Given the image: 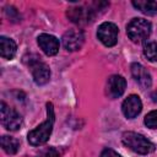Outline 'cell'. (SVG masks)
<instances>
[{
  "label": "cell",
  "mask_w": 157,
  "mask_h": 157,
  "mask_svg": "<svg viewBox=\"0 0 157 157\" xmlns=\"http://www.w3.org/2000/svg\"><path fill=\"white\" fill-rule=\"evenodd\" d=\"M17 47L16 43L7 37L1 36L0 37V54L4 59H12L16 54Z\"/></svg>",
  "instance_id": "cell-13"
},
{
  "label": "cell",
  "mask_w": 157,
  "mask_h": 157,
  "mask_svg": "<svg viewBox=\"0 0 157 157\" xmlns=\"http://www.w3.org/2000/svg\"><path fill=\"white\" fill-rule=\"evenodd\" d=\"M151 98H152V101H153L155 103H157V90H155V91L151 93Z\"/></svg>",
  "instance_id": "cell-20"
},
{
  "label": "cell",
  "mask_w": 157,
  "mask_h": 157,
  "mask_svg": "<svg viewBox=\"0 0 157 157\" xmlns=\"http://www.w3.org/2000/svg\"><path fill=\"white\" fill-rule=\"evenodd\" d=\"M101 157H121V156L112 148H104L101 153Z\"/></svg>",
  "instance_id": "cell-19"
},
{
  "label": "cell",
  "mask_w": 157,
  "mask_h": 157,
  "mask_svg": "<svg viewBox=\"0 0 157 157\" xmlns=\"http://www.w3.org/2000/svg\"><path fill=\"white\" fill-rule=\"evenodd\" d=\"M126 87V81L120 75H112L107 81V94L110 98L120 97Z\"/></svg>",
  "instance_id": "cell-10"
},
{
  "label": "cell",
  "mask_w": 157,
  "mask_h": 157,
  "mask_svg": "<svg viewBox=\"0 0 157 157\" xmlns=\"http://www.w3.org/2000/svg\"><path fill=\"white\" fill-rule=\"evenodd\" d=\"M144 55L148 61H157V43L153 40H147L144 43Z\"/></svg>",
  "instance_id": "cell-16"
},
{
  "label": "cell",
  "mask_w": 157,
  "mask_h": 157,
  "mask_svg": "<svg viewBox=\"0 0 157 157\" xmlns=\"http://www.w3.org/2000/svg\"><path fill=\"white\" fill-rule=\"evenodd\" d=\"M131 4L135 9H137L139 11H141L145 15L153 16L157 13V2L156 1H152V0H137L136 1V0H134Z\"/></svg>",
  "instance_id": "cell-14"
},
{
  "label": "cell",
  "mask_w": 157,
  "mask_h": 157,
  "mask_svg": "<svg viewBox=\"0 0 157 157\" xmlns=\"http://www.w3.org/2000/svg\"><path fill=\"white\" fill-rule=\"evenodd\" d=\"M0 110H1V124L5 129L10 131H16L21 128L22 125V117L21 114L7 105L5 102H1L0 104Z\"/></svg>",
  "instance_id": "cell-4"
},
{
  "label": "cell",
  "mask_w": 157,
  "mask_h": 157,
  "mask_svg": "<svg viewBox=\"0 0 157 157\" xmlns=\"http://www.w3.org/2000/svg\"><path fill=\"white\" fill-rule=\"evenodd\" d=\"M145 125L150 129H157V110H152L150 112L144 120Z\"/></svg>",
  "instance_id": "cell-17"
},
{
  "label": "cell",
  "mask_w": 157,
  "mask_h": 157,
  "mask_svg": "<svg viewBox=\"0 0 157 157\" xmlns=\"http://www.w3.org/2000/svg\"><path fill=\"white\" fill-rule=\"evenodd\" d=\"M118 27L117 25L112 22H103L97 31L98 39L105 45V47H113L118 42Z\"/></svg>",
  "instance_id": "cell-6"
},
{
  "label": "cell",
  "mask_w": 157,
  "mask_h": 157,
  "mask_svg": "<svg viewBox=\"0 0 157 157\" xmlns=\"http://www.w3.org/2000/svg\"><path fill=\"white\" fill-rule=\"evenodd\" d=\"M1 147L9 155H15L20 148V141L12 136L4 135L1 137Z\"/></svg>",
  "instance_id": "cell-15"
},
{
  "label": "cell",
  "mask_w": 157,
  "mask_h": 157,
  "mask_svg": "<svg viewBox=\"0 0 157 157\" xmlns=\"http://www.w3.org/2000/svg\"><path fill=\"white\" fill-rule=\"evenodd\" d=\"M142 109V103L139 96L136 94H131L121 104V110L123 114L128 118V119H132L135 117H137L140 114Z\"/></svg>",
  "instance_id": "cell-9"
},
{
  "label": "cell",
  "mask_w": 157,
  "mask_h": 157,
  "mask_svg": "<svg viewBox=\"0 0 157 157\" xmlns=\"http://www.w3.org/2000/svg\"><path fill=\"white\" fill-rule=\"evenodd\" d=\"M151 29H152V26L150 21L140 17L132 18L126 25V34L134 43L145 42L150 37Z\"/></svg>",
  "instance_id": "cell-3"
},
{
  "label": "cell",
  "mask_w": 157,
  "mask_h": 157,
  "mask_svg": "<svg viewBox=\"0 0 157 157\" xmlns=\"http://www.w3.org/2000/svg\"><path fill=\"white\" fill-rule=\"evenodd\" d=\"M123 144L130 148L131 151L139 153V155H148L155 151V144H152L148 139H146L144 135L134 132V131H126L121 136Z\"/></svg>",
  "instance_id": "cell-2"
},
{
  "label": "cell",
  "mask_w": 157,
  "mask_h": 157,
  "mask_svg": "<svg viewBox=\"0 0 157 157\" xmlns=\"http://www.w3.org/2000/svg\"><path fill=\"white\" fill-rule=\"evenodd\" d=\"M61 42L66 50H69V52L78 50L85 42L83 32L80 29H69L64 33Z\"/></svg>",
  "instance_id": "cell-7"
},
{
  "label": "cell",
  "mask_w": 157,
  "mask_h": 157,
  "mask_svg": "<svg viewBox=\"0 0 157 157\" xmlns=\"http://www.w3.org/2000/svg\"><path fill=\"white\" fill-rule=\"evenodd\" d=\"M67 16L75 23H78V25L88 23L94 17V10H91V9L86 10L83 7H76V9H71L67 12Z\"/></svg>",
  "instance_id": "cell-12"
},
{
  "label": "cell",
  "mask_w": 157,
  "mask_h": 157,
  "mask_svg": "<svg viewBox=\"0 0 157 157\" xmlns=\"http://www.w3.org/2000/svg\"><path fill=\"white\" fill-rule=\"evenodd\" d=\"M40 157H59V152L55 148L50 147V148H47L45 151H43Z\"/></svg>",
  "instance_id": "cell-18"
},
{
  "label": "cell",
  "mask_w": 157,
  "mask_h": 157,
  "mask_svg": "<svg viewBox=\"0 0 157 157\" xmlns=\"http://www.w3.org/2000/svg\"><path fill=\"white\" fill-rule=\"evenodd\" d=\"M37 43L44 54L48 56H53L59 52V39L52 34L42 33L37 38Z\"/></svg>",
  "instance_id": "cell-8"
},
{
  "label": "cell",
  "mask_w": 157,
  "mask_h": 157,
  "mask_svg": "<svg viewBox=\"0 0 157 157\" xmlns=\"http://www.w3.org/2000/svg\"><path fill=\"white\" fill-rule=\"evenodd\" d=\"M54 121H55V115H54L53 104L47 103V119L40 125H38L36 129H33L28 132V137H27L28 142L32 146H40V145L45 144L52 135Z\"/></svg>",
  "instance_id": "cell-1"
},
{
  "label": "cell",
  "mask_w": 157,
  "mask_h": 157,
  "mask_svg": "<svg viewBox=\"0 0 157 157\" xmlns=\"http://www.w3.org/2000/svg\"><path fill=\"white\" fill-rule=\"evenodd\" d=\"M131 75L135 78V81L142 87V88H148L152 83V78L150 72L146 70L145 66H142L139 63H134L131 64Z\"/></svg>",
  "instance_id": "cell-11"
},
{
  "label": "cell",
  "mask_w": 157,
  "mask_h": 157,
  "mask_svg": "<svg viewBox=\"0 0 157 157\" xmlns=\"http://www.w3.org/2000/svg\"><path fill=\"white\" fill-rule=\"evenodd\" d=\"M28 67L31 70V74H32L33 80H34V82L37 85L42 86V85H45L49 81V78H50L49 66L45 63H43L40 59H38V58L29 59Z\"/></svg>",
  "instance_id": "cell-5"
}]
</instances>
